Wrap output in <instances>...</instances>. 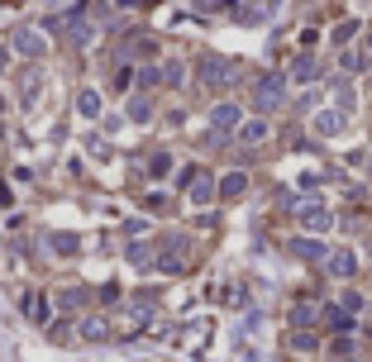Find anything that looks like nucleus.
<instances>
[{
  "label": "nucleus",
  "mask_w": 372,
  "mask_h": 362,
  "mask_svg": "<svg viewBox=\"0 0 372 362\" xmlns=\"http://www.w3.org/2000/svg\"><path fill=\"white\" fill-rule=\"evenodd\" d=\"M287 101V77H277V72H263V77L253 81V105L258 110H277V105Z\"/></svg>",
  "instance_id": "nucleus-1"
},
{
  "label": "nucleus",
  "mask_w": 372,
  "mask_h": 362,
  "mask_svg": "<svg viewBox=\"0 0 372 362\" xmlns=\"http://www.w3.org/2000/svg\"><path fill=\"white\" fill-rule=\"evenodd\" d=\"M196 77H201V86H210V91H220V86H229V81L239 77V67H234L229 57H201Z\"/></svg>",
  "instance_id": "nucleus-2"
},
{
  "label": "nucleus",
  "mask_w": 372,
  "mask_h": 362,
  "mask_svg": "<svg viewBox=\"0 0 372 362\" xmlns=\"http://www.w3.org/2000/svg\"><path fill=\"white\" fill-rule=\"evenodd\" d=\"M229 129H243V110L234 101H220L210 110V133H220V138H229Z\"/></svg>",
  "instance_id": "nucleus-3"
},
{
  "label": "nucleus",
  "mask_w": 372,
  "mask_h": 362,
  "mask_svg": "<svg viewBox=\"0 0 372 362\" xmlns=\"http://www.w3.org/2000/svg\"><path fill=\"white\" fill-rule=\"evenodd\" d=\"M296 219H301V224H306L310 233H324L329 224H334V215L320 205V201H301V205H296Z\"/></svg>",
  "instance_id": "nucleus-4"
},
{
  "label": "nucleus",
  "mask_w": 372,
  "mask_h": 362,
  "mask_svg": "<svg viewBox=\"0 0 372 362\" xmlns=\"http://www.w3.org/2000/svg\"><path fill=\"white\" fill-rule=\"evenodd\" d=\"M10 48H20L24 52V57H43V52H48V43H43V34H38V29H15V34H10Z\"/></svg>",
  "instance_id": "nucleus-5"
},
{
  "label": "nucleus",
  "mask_w": 372,
  "mask_h": 362,
  "mask_svg": "<svg viewBox=\"0 0 372 362\" xmlns=\"http://www.w3.org/2000/svg\"><path fill=\"white\" fill-rule=\"evenodd\" d=\"M320 324L329 329V334H353V314L344 305H329V310H320Z\"/></svg>",
  "instance_id": "nucleus-6"
},
{
  "label": "nucleus",
  "mask_w": 372,
  "mask_h": 362,
  "mask_svg": "<svg viewBox=\"0 0 372 362\" xmlns=\"http://www.w3.org/2000/svg\"><path fill=\"white\" fill-rule=\"evenodd\" d=\"M43 248H53V253H62V258H72L81 248V238L77 233H43Z\"/></svg>",
  "instance_id": "nucleus-7"
},
{
  "label": "nucleus",
  "mask_w": 372,
  "mask_h": 362,
  "mask_svg": "<svg viewBox=\"0 0 372 362\" xmlns=\"http://www.w3.org/2000/svg\"><path fill=\"white\" fill-rule=\"evenodd\" d=\"M77 329H81V338H86V343H101V338H110V324L101 319V314H86Z\"/></svg>",
  "instance_id": "nucleus-8"
},
{
  "label": "nucleus",
  "mask_w": 372,
  "mask_h": 362,
  "mask_svg": "<svg viewBox=\"0 0 372 362\" xmlns=\"http://www.w3.org/2000/svg\"><path fill=\"white\" fill-rule=\"evenodd\" d=\"M67 20H72V38H77V43H91V38H96V29H91V15H86V10H67Z\"/></svg>",
  "instance_id": "nucleus-9"
},
{
  "label": "nucleus",
  "mask_w": 372,
  "mask_h": 362,
  "mask_svg": "<svg viewBox=\"0 0 372 362\" xmlns=\"http://www.w3.org/2000/svg\"><path fill=\"white\" fill-rule=\"evenodd\" d=\"M24 314L34 324H48V301H43V291H29L24 296Z\"/></svg>",
  "instance_id": "nucleus-10"
},
{
  "label": "nucleus",
  "mask_w": 372,
  "mask_h": 362,
  "mask_svg": "<svg viewBox=\"0 0 372 362\" xmlns=\"http://www.w3.org/2000/svg\"><path fill=\"white\" fill-rule=\"evenodd\" d=\"M243 191H248V172H229V177L220 181V196L224 201H239Z\"/></svg>",
  "instance_id": "nucleus-11"
},
{
  "label": "nucleus",
  "mask_w": 372,
  "mask_h": 362,
  "mask_svg": "<svg viewBox=\"0 0 372 362\" xmlns=\"http://www.w3.org/2000/svg\"><path fill=\"white\" fill-rule=\"evenodd\" d=\"M292 253H296L301 262H320V258H324V243H320V238H296Z\"/></svg>",
  "instance_id": "nucleus-12"
},
{
  "label": "nucleus",
  "mask_w": 372,
  "mask_h": 362,
  "mask_svg": "<svg viewBox=\"0 0 372 362\" xmlns=\"http://www.w3.org/2000/svg\"><path fill=\"white\" fill-rule=\"evenodd\" d=\"M292 77H296V81H315V77H320V62L310 57V52H301V57L292 62Z\"/></svg>",
  "instance_id": "nucleus-13"
},
{
  "label": "nucleus",
  "mask_w": 372,
  "mask_h": 362,
  "mask_svg": "<svg viewBox=\"0 0 372 362\" xmlns=\"http://www.w3.org/2000/svg\"><path fill=\"white\" fill-rule=\"evenodd\" d=\"M329 272H334V277H353V272H358V258H353V253H329Z\"/></svg>",
  "instance_id": "nucleus-14"
},
{
  "label": "nucleus",
  "mask_w": 372,
  "mask_h": 362,
  "mask_svg": "<svg viewBox=\"0 0 372 362\" xmlns=\"http://www.w3.org/2000/svg\"><path fill=\"white\" fill-rule=\"evenodd\" d=\"M215 191H220V186H215V181H210V172H206V177H201L196 186H191V201H196V205H210V201H215Z\"/></svg>",
  "instance_id": "nucleus-15"
},
{
  "label": "nucleus",
  "mask_w": 372,
  "mask_h": 362,
  "mask_svg": "<svg viewBox=\"0 0 372 362\" xmlns=\"http://www.w3.org/2000/svg\"><path fill=\"white\" fill-rule=\"evenodd\" d=\"M38 81H43V72H38V67H29L24 77H20V96H24V105H34V96H38Z\"/></svg>",
  "instance_id": "nucleus-16"
},
{
  "label": "nucleus",
  "mask_w": 372,
  "mask_h": 362,
  "mask_svg": "<svg viewBox=\"0 0 372 362\" xmlns=\"http://www.w3.org/2000/svg\"><path fill=\"white\" fill-rule=\"evenodd\" d=\"M315 129L320 133H339V129H344V115H339V110H320V115H315Z\"/></svg>",
  "instance_id": "nucleus-17"
},
{
  "label": "nucleus",
  "mask_w": 372,
  "mask_h": 362,
  "mask_svg": "<svg viewBox=\"0 0 372 362\" xmlns=\"http://www.w3.org/2000/svg\"><path fill=\"white\" fill-rule=\"evenodd\" d=\"M77 115L81 120H96V115H101V96H96V91H81L77 96Z\"/></svg>",
  "instance_id": "nucleus-18"
},
{
  "label": "nucleus",
  "mask_w": 372,
  "mask_h": 362,
  "mask_svg": "<svg viewBox=\"0 0 372 362\" xmlns=\"http://www.w3.org/2000/svg\"><path fill=\"white\" fill-rule=\"evenodd\" d=\"M143 52H153V38H143V34H138V38H129V43L120 48V62H129V57H143Z\"/></svg>",
  "instance_id": "nucleus-19"
},
{
  "label": "nucleus",
  "mask_w": 372,
  "mask_h": 362,
  "mask_svg": "<svg viewBox=\"0 0 372 362\" xmlns=\"http://www.w3.org/2000/svg\"><path fill=\"white\" fill-rule=\"evenodd\" d=\"M239 138H243V143H263V138H267V120H243Z\"/></svg>",
  "instance_id": "nucleus-20"
},
{
  "label": "nucleus",
  "mask_w": 372,
  "mask_h": 362,
  "mask_svg": "<svg viewBox=\"0 0 372 362\" xmlns=\"http://www.w3.org/2000/svg\"><path fill=\"white\" fill-rule=\"evenodd\" d=\"M81 301H86L81 286H62V291H57V310H81Z\"/></svg>",
  "instance_id": "nucleus-21"
},
{
  "label": "nucleus",
  "mask_w": 372,
  "mask_h": 362,
  "mask_svg": "<svg viewBox=\"0 0 372 362\" xmlns=\"http://www.w3.org/2000/svg\"><path fill=\"white\" fill-rule=\"evenodd\" d=\"M339 67H344V72H363V67H368V52L344 48V52H339Z\"/></svg>",
  "instance_id": "nucleus-22"
},
{
  "label": "nucleus",
  "mask_w": 372,
  "mask_h": 362,
  "mask_svg": "<svg viewBox=\"0 0 372 362\" xmlns=\"http://www.w3.org/2000/svg\"><path fill=\"white\" fill-rule=\"evenodd\" d=\"M315 319H320V314L310 310V305H296V310H292V329H301V334H306V329H310Z\"/></svg>",
  "instance_id": "nucleus-23"
},
{
  "label": "nucleus",
  "mask_w": 372,
  "mask_h": 362,
  "mask_svg": "<svg viewBox=\"0 0 372 362\" xmlns=\"http://www.w3.org/2000/svg\"><path fill=\"white\" fill-rule=\"evenodd\" d=\"M229 15H234V20H243V24H253V20H263L267 10H263V5H229Z\"/></svg>",
  "instance_id": "nucleus-24"
},
{
  "label": "nucleus",
  "mask_w": 372,
  "mask_h": 362,
  "mask_svg": "<svg viewBox=\"0 0 372 362\" xmlns=\"http://www.w3.org/2000/svg\"><path fill=\"white\" fill-rule=\"evenodd\" d=\"M148 172H153V177H167V172H172V153H167V148L153 153V157H148Z\"/></svg>",
  "instance_id": "nucleus-25"
},
{
  "label": "nucleus",
  "mask_w": 372,
  "mask_h": 362,
  "mask_svg": "<svg viewBox=\"0 0 372 362\" xmlns=\"http://www.w3.org/2000/svg\"><path fill=\"white\" fill-rule=\"evenodd\" d=\"M167 248H172V253H182V248H186V238H167ZM162 267H167V272H182V267H186V258H167Z\"/></svg>",
  "instance_id": "nucleus-26"
},
{
  "label": "nucleus",
  "mask_w": 372,
  "mask_h": 362,
  "mask_svg": "<svg viewBox=\"0 0 372 362\" xmlns=\"http://www.w3.org/2000/svg\"><path fill=\"white\" fill-rule=\"evenodd\" d=\"M129 120H138V124H143V120H153V105H148V96H138V101L129 105Z\"/></svg>",
  "instance_id": "nucleus-27"
},
{
  "label": "nucleus",
  "mask_w": 372,
  "mask_h": 362,
  "mask_svg": "<svg viewBox=\"0 0 372 362\" xmlns=\"http://www.w3.org/2000/svg\"><path fill=\"white\" fill-rule=\"evenodd\" d=\"M182 77H186V67H182V62H167V67H162V81H167V86H177Z\"/></svg>",
  "instance_id": "nucleus-28"
},
{
  "label": "nucleus",
  "mask_w": 372,
  "mask_h": 362,
  "mask_svg": "<svg viewBox=\"0 0 372 362\" xmlns=\"http://www.w3.org/2000/svg\"><path fill=\"white\" fill-rule=\"evenodd\" d=\"M201 177H206V167H186L182 177H177V186H186V191H191V186H196Z\"/></svg>",
  "instance_id": "nucleus-29"
},
{
  "label": "nucleus",
  "mask_w": 372,
  "mask_h": 362,
  "mask_svg": "<svg viewBox=\"0 0 372 362\" xmlns=\"http://www.w3.org/2000/svg\"><path fill=\"white\" fill-rule=\"evenodd\" d=\"M353 34H358V20H344V24L334 29V43H348V38H353Z\"/></svg>",
  "instance_id": "nucleus-30"
},
{
  "label": "nucleus",
  "mask_w": 372,
  "mask_h": 362,
  "mask_svg": "<svg viewBox=\"0 0 372 362\" xmlns=\"http://www.w3.org/2000/svg\"><path fill=\"white\" fill-rule=\"evenodd\" d=\"M334 101H339V105H353V86H348V81H334Z\"/></svg>",
  "instance_id": "nucleus-31"
},
{
  "label": "nucleus",
  "mask_w": 372,
  "mask_h": 362,
  "mask_svg": "<svg viewBox=\"0 0 372 362\" xmlns=\"http://www.w3.org/2000/svg\"><path fill=\"white\" fill-rule=\"evenodd\" d=\"M344 310H348V314L363 310V296H358V291H344Z\"/></svg>",
  "instance_id": "nucleus-32"
},
{
  "label": "nucleus",
  "mask_w": 372,
  "mask_h": 362,
  "mask_svg": "<svg viewBox=\"0 0 372 362\" xmlns=\"http://www.w3.org/2000/svg\"><path fill=\"white\" fill-rule=\"evenodd\" d=\"M129 258L138 262V267H148V262H153V258H148V248H143V243H138V248H129Z\"/></svg>",
  "instance_id": "nucleus-33"
},
{
  "label": "nucleus",
  "mask_w": 372,
  "mask_h": 362,
  "mask_svg": "<svg viewBox=\"0 0 372 362\" xmlns=\"http://www.w3.org/2000/svg\"><path fill=\"white\" fill-rule=\"evenodd\" d=\"M292 348H301V353H306V348H315V338H310V334H292Z\"/></svg>",
  "instance_id": "nucleus-34"
},
{
  "label": "nucleus",
  "mask_w": 372,
  "mask_h": 362,
  "mask_svg": "<svg viewBox=\"0 0 372 362\" xmlns=\"http://www.w3.org/2000/svg\"><path fill=\"white\" fill-rule=\"evenodd\" d=\"M5 110H10V101H5V96H0V115H5Z\"/></svg>",
  "instance_id": "nucleus-35"
},
{
  "label": "nucleus",
  "mask_w": 372,
  "mask_h": 362,
  "mask_svg": "<svg viewBox=\"0 0 372 362\" xmlns=\"http://www.w3.org/2000/svg\"><path fill=\"white\" fill-rule=\"evenodd\" d=\"M368 57H372V29H368Z\"/></svg>",
  "instance_id": "nucleus-36"
},
{
  "label": "nucleus",
  "mask_w": 372,
  "mask_h": 362,
  "mask_svg": "<svg viewBox=\"0 0 372 362\" xmlns=\"http://www.w3.org/2000/svg\"><path fill=\"white\" fill-rule=\"evenodd\" d=\"M368 172H372V162H368Z\"/></svg>",
  "instance_id": "nucleus-37"
}]
</instances>
